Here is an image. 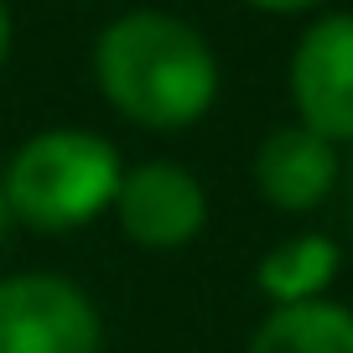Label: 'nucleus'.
<instances>
[{
  "label": "nucleus",
  "mask_w": 353,
  "mask_h": 353,
  "mask_svg": "<svg viewBox=\"0 0 353 353\" xmlns=\"http://www.w3.org/2000/svg\"><path fill=\"white\" fill-rule=\"evenodd\" d=\"M94 88L141 130H188L219 104V52L176 11L135 6L94 37Z\"/></svg>",
  "instance_id": "f257e3e1"
},
{
  "label": "nucleus",
  "mask_w": 353,
  "mask_h": 353,
  "mask_svg": "<svg viewBox=\"0 0 353 353\" xmlns=\"http://www.w3.org/2000/svg\"><path fill=\"white\" fill-rule=\"evenodd\" d=\"M11 219L32 234H73L114 208L125 161L110 135L88 125H47L11 151L6 172Z\"/></svg>",
  "instance_id": "f03ea898"
},
{
  "label": "nucleus",
  "mask_w": 353,
  "mask_h": 353,
  "mask_svg": "<svg viewBox=\"0 0 353 353\" xmlns=\"http://www.w3.org/2000/svg\"><path fill=\"white\" fill-rule=\"evenodd\" d=\"M104 317L78 281L52 270L0 276V353H99Z\"/></svg>",
  "instance_id": "7ed1b4c3"
},
{
  "label": "nucleus",
  "mask_w": 353,
  "mask_h": 353,
  "mask_svg": "<svg viewBox=\"0 0 353 353\" xmlns=\"http://www.w3.org/2000/svg\"><path fill=\"white\" fill-rule=\"evenodd\" d=\"M286 88L307 130L353 145V11H327L296 37Z\"/></svg>",
  "instance_id": "20e7f679"
},
{
  "label": "nucleus",
  "mask_w": 353,
  "mask_h": 353,
  "mask_svg": "<svg viewBox=\"0 0 353 353\" xmlns=\"http://www.w3.org/2000/svg\"><path fill=\"white\" fill-rule=\"evenodd\" d=\"M110 213L120 234L141 250H182L208 229V192L192 166L156 156V161L125 166Z\"/></svg>",
  "instance_id": "39448f33"
},
{
  "label": "nucleus",
  "mask_w": 353,
  "mask_h": 353,
  "mask_svg": "<svg viewBox=\"0 0 353 353\" xmlns=\"http://www.w3.org/2000/svg\"><path fill=\"white\" fill-rule=\"evenodd\" d=\"M343 151L301 120L276 125L254 151V188L276 213H312L338 192Z\"/></svg>",
  "instance_id": "423d86ee"
},
{
  "label": "nucleus",
  "mask_w": 353,
  "mask_h": 353,
  "mask_svg": "<svg viewBox=\"0 0 353 353\" xmlns=\"http://www.w3.org/2000/svg\"><path fill=\"white\" fill-rule=\"evenodd\" d=\"M343 270V244L332 234H291V239L270 244L254 265V286L270 307H301V301H322L327 286Z\"/></svg>",
  "instance_id": "0eeeda50"
},
{
  "label": "nucleus",
  "mask_w": 353,
  "mask_h": 353,
  "mask_svg": "<svg viewBox=\"0 0 353 353\" xmlns=\"http://www.w3.org/2000/svg\"><path fill=\"white\" fill-rule=\"evenodd\" d=\"M244 353H353V307L322 296L301 307H270Z\"/></svg>",
  "instance_id": "6e6552de"
},
{
  "label": "nucleus",
  "mask_w": 353,
  "mask_h": 353,
  "mask_svg": "<svg viewBox=\"0 0 353 353\" xmlns=\"http://www.w3.org/2000/svg\"><path fill=\"white\" fill-rule=\"evenodd\" d=\"M244 6H254V11H265V16H301V11L327 6V0H244Z\"/></svg>",
  "instance_id": "1a4fd4ad"
},
{
  "label": "nucleus",
  "mask_w": 353,
  "mask_h": 353,
  "mask_svg": "<svg viewBox=\"0 0 353 353\" xmlns=\"http://www.w3.org/2000/svg\"><path fill=\"white\" fill-rule=\"evenodd\" d=\"M11 47H16V21H11V6L0 0V73L11 63Z\"/></svg>",
  "instance_id": "9d476101"
},
{
  "label": "nucleus",
  "mask_w": 353,
  "mask_h": 353,
  "mask_svg": "<svg viewBox=\"0 0 353 353\" xmlns=\"http://www.w3.org/2000/svg\"><path fill=\"white\" fill-rule=\"evenodd\" d=\"M338 188H343V208H348V223H353V156L343 161V182Z\"/></svg>",
  "instance_id": "9b49d317"
},
{
  "label": "nucleus",
  "mask_w": 353,
  "mask_h": 353,
  "mask_svg": "<svg viewBox=\"0 0 353 353\" xmlns=\"http://www.w3.org/2000/svg\"><path fill=\"white\" fill-rule=\"evenodd\" d=\"M11 203H6V182H0V244H6V234H11Z\"/></svg>",
  "instance_id": "f8f14e48"
}]
</instances>
